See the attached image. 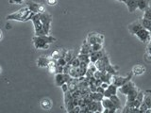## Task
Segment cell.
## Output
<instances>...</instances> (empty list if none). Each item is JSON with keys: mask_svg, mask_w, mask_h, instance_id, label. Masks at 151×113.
<instances>
[{"mask_svg": "<svg viewBox=\"0 0 151 113\" xmlns=\"http://www.w3.org/2000/svg\"><path fill=\"white\" fill-rule=\"evenodd\" d=\"M141 24H142V26H143L144 28H145V29L148 30V28L150 27L151 26V20H148V19H145V18H143L140 20Z\"/></svg>", "mask_w": 151, "mask_h": 113, "instance_id": "f1b7e54d", "label": "cell"}, {"mask_svg": "<svg viewBox=\"0 0 151 113\" xmlns=\"http://www.w3.org/2000/svg\"><path fill=\"white\" fill-rule=\"evenodd\" d=\"M136 99H137L138 101H140V102H143V100H144V92L139 91L138 94H137Z\"/></svg>", "mask_w": 151, "mask_h": 113, "instance_id": "d590c367", "label": "cell"}, {"mask_svg": "<svg viewBox=\"0 0 151 113\" xmlns=\"http://www.w3.org/2000/svg\"><path fill=\"white\" fill-rule=\"evenodd\" d=\"M73 95L72 92H69V89L67 92H64V105L66 107V110L68 112H71V110L74 108V103H73Z\"/></svg>", "mask_w": 151, "mask_h": 113, "instance_id": "30bf717a", "label": "cell"}, {"mask_svg": "<svg viewBox=\"0 0 151 113\" xmlns=\"http://www.w3.org/2000/svg\"><path fill=\"white\" fill-rule=\"evenodd\" d=\"M117 92H118V87H117V86H115L114 84L111 83V84L108 86V88L105 89V92H104L103 95H104V97L110 98L111 96L115 95V94H117Z\"/></svg>", "mask_w": 151, "mask_h": 113, "instance_id": "4fadbf2b", "label": "cell"}, {"mask_svg": "<svg viewBox=\"0 0 151 113\" xmlns=\"http://www.w3.org/2000/svg\"><path fill=\"white\" fill-rule=\"evenodd\" d=\"M50 59H51V58H47L45 56H41L40 58L37 59V65L39 66V67L45 68L48 66Z\"/></svg>", "mask_w": 151, "mask_h": 113, "instance_id": "2e32d148", "label": "cell"}, {"mask_svg": "<svg viewBox=\"0 0 151 113\" xmlns=\"http://www.w3.org/2000/svg\"><path fill=\"white\" fill-rule=\"evenodd\" d=\"M110 99L111 100L112 104H113V107H114L116 109H122V107H121V101L119 97H118L116 94L115 95H112L110 97Z\"/></svg>", "mask_w": 151, "mask_h": 113, "instance_id": "44dd1931", "label": "cell"}, {"mask_svg": "<svg viewBox=\"0 0 151 113\" xmlns=\"http://www.w3.org/2000/svg\"><path fill=\"white\" fill-rule=\"evenodd\" d=\"M31 22L33 23V26H34V34L35 36H42L45 35L44 28H42V25L41 22L40 16L38 13H34V15L31 18Z\"/></svg>", "mask_w": 151, "mask_h": 113, "instance_id": "277c9868", "label": "cell"}, {"mask_svg": "<svg viewBox=\"0 0 151 113\" xmlns=\"http://www.w3.org/2000/svg\"><path fill=\"white\" fill-rule=\"evenodd\" d=\"M70 78H71V77L68 74H64V73L56 74V75H55V84H56V86L57 87H61L64 83H67Z\"/></svg>", "mask_w": 151, "mask_h": 113, "instance_id": "ba28073f", "label": "cell"}, {"mask_svg": "<svg viewBox=\"0 0 151 113\" xmlns=\"http://www.w3.org/2000/svg\"><path fill=\"white\" fill-rule=\"evenodd\" d=\"M148 31L150 32V34H151V26H150V27L148 28Z\"/></svg>", "mask_w": 151, "mask_h": 113, "instance_id": "f6af8a7d", "label": "cell"}, {"mask_svg": "<svg viewBox=\"0 0 151 113\" xmlns=\"http://www.w3.org/2000/svg\"><path fill=\"white\" fill-rule=\"evenodd\" d=\"M89 97L92 99L93 101H102V99L104 98V95L102 93H99L97 92H91L90 93Z\"/></svg>", "mask_w": 151, "mask_h": 113, "instance_id": "d4e9b609", "label": "cell"}, {"mask_svg": "<svg viewBox=\"0 0 151 113\" xmlns=\"http://www.w3.org/2000/svg\"><path fill=\"white\" fill-rule=\"evenodd\" d=\"M59 73H63V66L57 65V74H59Z\"/></svg>", "mask_w": 151, "mask_h": 113, "instance_id": "74e56055", "label": "cell"}, {"mask_svg": "<svg viewBox=\"0 0 151 113\" xmlns=\"http://www.w3.org/2000/svg\"><path fill=\"white\" fill-rule=\"evenodd\" d=\"M64 58L66 59V61H67V63L70 64L71 63V61H72L76 56L73 53V51H71V50H66L65 52V55H64Z\"/></svg>", "mask_w": 151, "mask_h": 113, "instance_id": "4316f807", "label": "cell"}, {"mask_svg": "<svg viewBox=\"0 0 151 113\" xmlns=\"http://www.w3.org/2000/svg\"><path fill=\"white\" fill-rule=\"evenodd\" d=\"M25 0H9L11 4H22Z\"/></svg>", "mask_w": 151, "mask_h": 113, "instance_id": "8d00e7d4", "label": "cell"}, {"mask_svg": "<svg viewBox=\"0 0 151 113\" xmlns=\"http://www.w3.org/2000/svg\"><path fill=\"white\" fill-rule=\"evenodd\" d=\"M57 64H58V65H61V66H63V67H64V66L67 64V61H66L64 56H60V59H57Z\"/></svg>", "mask_w": 151, "mask_h": 113, "instance_id": "836d02e7", "label": "cell"}, {"mask_svg": "<svg viewBox=\"0 0 151 113\" xmlns=\"http://www.w3.org/2000/svg\"><path fill=\"white\" fill-rule=\"evenodd\" d=\"M148 109V107L146 106V104L143 101L141 103V105H140V107H139V110H140V113H145V111Z\"/></svg>", "mask_w": 151, "mask_h": 113, "instance_id": "d6a6232c", "label": "cell"}, {"mask_svg": "<svg viewBox=\"0 0 151 113\" xmlns=\"http://www.w3.org/2000/svg\"><path fill=\"white\" fill-rule=\"evenodd\" d=\"M78 58L79 59L80 61H83V62H86V63H90L91 60H90V56L89 54H82V53H79Z\"/></svg>", "mask_w": 151, "mask_h": 113, "instance_id": "83f0119b", "label": "cell"}, {"mask_svg": "<svg viewBox=\"0 0 151 113\" xmlns=\"http://www.w3.org/2000/svg\"><path fill=\"white\" fill-rule=\"evenodd\" d=\"M127 8L129 9L130 13H133L137 9H138V4H137V0H127L126 3Z\"/></svg>", "mask_w": 151, "mask_h": 113, "instance_id": "e0dca14e", "label": "cell"}, {"mask_svg": "<svg viewBox=\"0 0 151 113\" xmlns=\"http://www.w3.org/2000/svg\"><path fill=\"white\" fill-rule=\"evenodd\" d=\"M2 37H3V32H2L1 29H0V41L2 40Z\"/></svg>", "mask_w": 151, "mask_h": 113, "instance_id": "7bdbcfd3", "label": "cell"}, {"mask_svg": "<svg viewBox=\"0 0 151 113\" xmlns=\"http://www.w3.org/2000/svg\"><path fill=\"white\" fill-rule=\"evenodd\" d=\"M146 106L148 107V108H151V91L147 89L144 92V100H143Z\"/></svg>", "mask_w": 151, "mask_h": 113, "instance_id": "7402d4cb", "label": "cell"}, {"mask_svg": "<svg viewBox=\"0 0 151 113\" xmlns=\"http://www.w3.org/2000/svg\"><path fill=\"white\" fill-rule=\"evenodd\" d=\"M135 35L142 42H149V41L151 39L150 32L144 27H142L138 32H136Z\"/></svg>", "mask_w": 151, "mask_h": 113, "instance_id": "9c48e42d", "label": "cell"}, {"mask_svg": "<svg viewBox=\"0 0 151 113\" xmlns=\"http://www.w3.org/2000/svg\"><path fill=\"white\" fill-rule=\"evenodd\" d=\"M87 42L89 44H102L104 41V36L102 34H99V33H89V35L86 39Z\"/></svg>", "mask_w": 151, "mask_h": 113, "instance_id": "52a82bcc", "label": "cell"}, {"mask_svg": "<svg viewBox=\"0 0 151 113\" xmlns=\"http://www.w3.org/2000/svg\"><path fill=\"white\" fill-rule=\"evenodd\" d=\"M96 92H99V93H104V92H105V89H103L101 86H98L97 88H96Z\"/></svg>", "mask_w": 151, "mask_h": 113, "instance_id": "f35d334b", "label": "cell"}, {"mask_svg": "<svg viewBox=\"0 0 151 113\" xmlns=\"http://www.w3.org/2000/svg\"><path fill=\"white\" fill-rule=\"evenodd\" d=\"M102 46H103L102 44H98V42H96V44H93L91 45V50L92 51H99V50H102Z\"/></svg>", "mask_w": 151, "mask_h": 113, "instance_id": "4dcf8cb0", "label": "cell"}, {"mask_svg": "<svg viewBox=\"0 0 151 113\" xmlns=\"http://www.w3.org/2000/svg\"><path fill=\"white\" fill-rule=\"evenodd\" d=\"M70 64L72 65L73 67H75V68H78L79 65H80V60H79V59L77 56V58H75L72 61H71Z\"/></svg>", "mask_w": 151, "mask_h": 113, "instance_id": "1f68e13d", "label": "cell"}, {"mask_svg": "<svg viewBox=\"0 0 151 113\" xmlns=\"http://www.w3.org/2000/svg\"><path fill=\"white\" fill-rule=\"evenodd\" d=\"M139 91L137 87H134L131 91L127 94V102H131V101H134L136 97H137V94H138Z\"/></svg>", "mask_w": 151, "mask_h": 113, "instance_id": "d6986e66", "label": "cell"}, {"mask_svg": "<svg viewBox=\"0 0 151 113\" xmlns=\"http://www.w3.org/2000/svg\"><path fill=\"white\" fill-rule=\"evenodd\" d=\"M27 7L33 13H42V12L46 11L45 7L44 6V5L40 4V3H36V2L29 1V2L27 3Z\"/></svg>", "mask_w": 151, "mask_h": 113, "instance_id": "8992f818", "label": "cell"}, {"mask_svg": "<svg viewBox=\"0 0 151 113\" xmlns=\"http://www.w3.org/2000/svg\"><path fill=\"white\" fill-rule=\"evenodd\" d=\"M92 52L91 50V44H89L87 41H85L83 42V44L81 46V48H80V52L79 53H82V54H90Z\"/></svg>", "mask_w": 151, "mask_h": 113, "instance_id": "603a6c76", "label": "cell"}, {"mask_svg": "<svg viewBox=\"0 0 151 113\" xmlns=\"http://www.w3.org/2000/svg\"><path fill=\"white\" fill-rule=\"evenodd\" d=\"M145 68L142 65L134 66V67L132 68V71H131V73L134 75H141V74H145Z\"/></svg>", "mask_w": 151, "mask_h": 113, "instance_id": "ffe728a7", "label": "cell"}, {"mask_svg": "<svg viewBox=\"0 0 151 113\" xmlns=\"http://www.w3.org/2000/svg\"><path fill=\"white\" fill-rule=\"evenodd\" d=\"M117 1H119V2H122V3H126V1H127V0H117Z\"/></svg>", "mask_w": 151, "mask_h": 113, "instance_id": "ee69618b", "label": "cell"}, {"mask_svg": "<svg viewBox=\"0 0 151 113\" xmlns=\"http://www.w3.org/2000/svg\"><path fill=\"white\" fill-rule=\"evenodd\" d=\"M46 1L50 5V6H54V5H56L57 0H46Z\"/></svg>", "mask_w": 151, "mask_h": 113, "instance_id": "ab89813d", "label": "cell"}, {"mask_svg": "<svg viewBox=\"0 0 151 113\" xmlns=\"http://www.w3.org/2000/svg\"><path fill=\"white\" fill-rule=\"evenodd\" d=\"M101 104L104 108H111V107H113V104L111 102V100L110 98H107V97H104L101 101Z\"/></svg>", "mask_w": 151, "mask_h": 113, "instance_id": "484cf974", "label": "cell"}, {"mask_svg": "<svg viewBox=\"0 0 151 113\" xmlns=\"http://www.w3.org/2000/svg\"><path fill=\"white\" fill-rule=\"evenodd\" d=\"M132 75H133V74H132L131 72L127 75H126V77H119V75L115 74V75H113V77H112L111 83L114 84L115 86H117L118 88H119V87L123 86L124 84H126L127 82H129V80H131Z\"/></svg>", "mask_w": 151, "mask_h": 113, "instance_id": "5b68a950", "label": "cell"}, {"mask_svg": "<svg viewBox=\"0 0 151 113\" xmlns=\"http://www.w3.org/2000/svg\"><path fill=\"white\" fill-rule=\"evenodd\" d=\"M117 109L115 107H111V108H104V110L102 111L103 113H115Z\"/></svg>", "mask_w": 151, "mask_h": 113, "instance_id": "e575fe53", "label": "cell"}, {"mask_svg": "<svg viewBox=\"0 0 151 113\" xmlns=\"http://www.w3.org/2000/svg\"><path fill=\"white\" fill-rule=\"evenodd\" d=\"M90 112H102L104 107L101 104V101H92L88 105Z\"/></svg>", "mask_w": 151, "mask_h": 113, "instance_id": "8fae6325", "label": "cell"}, {"mask_svg": "<svg viewBox=\"0 0 151 113\" xmlns=\"http://www.w3.org/2000/svg\"><path fill=\"white\" fill-rule=\"evenodd\" d=\"M89 56H90V60H91V62L96 63L99 59H101L102 56H104V53H103L102 50H99V51H92L91 53L89 54Z\"/></svg>", "mask_w": 151, "mask_h": 113, "instance_id": "5bb4252c", "label": "cell"}, {"mask_svg": "<svg viewBox=\"0 0 151 113\" xmlns=\"http://www.w3.org/2000/svg\"><path fill=\"white\" fill-rule=\"evenodd\" d=\"M143 18L151 20V6H148L144 11V16H143Z\"/></svg>", "mask_w": 151, "mask_h": 113, "instance_id": "f546056e", "label": "cell"}, {"mask_svg": "<svg viewBox=\"0 0 151 113\" xmlns=\"http://www.w3.org/2000/svg\"><path fill=\"white\" fill-rule=\"evenodd\" d=\"M33 44L36 49L46 50L49 48V45L56 41V38L51 35H42L33 37Z\"/></svg>", "mask_w": 151, "mask_h": 113, "instance_id": "6da1fadb", "label": "cell"}, {"mask_svg": "<svg viewBox=\"0 0 151 113\" xmlns=\"http://www.w3.org/2000/svg\"><path fill=\"white\" fill-rule=\"evenodd\" d=\"M38 14H39V16H40L42 25V28H44V31H45V34L48 35L50 33V29H51L52 20H53L51 14L47 13L46 11L42 12V13H38Z\"/></svg>", "mask_w": 151, "mask_h": 113, "instance_id": "3957f363", "label": "cell"}, {"mask_svg": "<svg viewBox=\"0 0 151 113\" xmlns=\"http://www.w3.org/2000/svg\"><path fill=\"white\" fill-rule=\"evenodd\" d=\"M142 27H143V26H142L141 22L140 21H136V22L131 23L130 25L129 26V31L131 33V34L135 35L136 32H138Z\"/></svg>", "mask_w": 151, "mask_h": 113, "instance_id": "9a60e30c", "label": "cell"}, {"mask_svg": "<svg viewBox=\"0 0 151 113\" xmlns=\"http://www.w3.org/2000/svg\"><path fill=\"white\" fill-rule=\"evenodd\" d=\"M34 15V13L30 11L27 7H24L20 9L16 12L11 13L9 15L7 16V20H14L19 22H27L31 20L32 16Z\"/></svg>", "mask_w": 151, "mask_h": 113, "instance_id": "7a4b0ae2", "label": "cell"}, {"mask_svg": "<svg viewBox=\"0 0 151 113\" xmlns=\"http://www.w3.org/2000/svg\"><path fill=\"white\" fill-rule=\"evenodd\" d=\"M146 53L151 56V45L150 44H148L147 47H146Z\"/></svg>", "mask_w": 151, "mask_h": 113, "instance_id": "b9f144b4", "label": "cell"}, {"mask_svg": "<svg viewBox=\"0 0 151 113\" xmlns=\"http://www.w3.org/2000/svg\"><path fill=\"white\" fill-rule=\"evenodd\" d=\"M52 106H53V104H52V101L50 100L49 98H44L41 101V107L42 108V109H45V110L51 109Z\"/></svg>", "mask_w": 151, "mask_h": 113, "instance_id": "ac0fdd59", "label": "cell"}, {"mask_svg": "<svg viewBox=\"0 0 151 113\" xmlns=\"http://www.w3.org/2000/svg\"><path fill=\"white\" fill-rule=\"evenodd\" d=\"M0 73H1V67H0Z\"/></svg>", "mask_w": 151, "mask_h": 113, "instance_id": "bcb514c9", "label": "cell"}, {"mask_svg": "<svg viewBox=\"0 0 151 113\" xmlns=\"http://www.w3.org/2000/svg\"><path fill=\"white\" fill-rule=\"evenodd\" d=\"M134 87H136L135 84L132 82L131 80H129V82H127L126 84L123 85V86L118 88V92H120L122 94H124V95H127V94L129 93Z\"/></svg>", "mask_w": 151, "mask_h": 113, "instance_id": "7c38bea8", "label": "cell"}, {"mask_svg": "<svg viewBox=\"0 0 151 113\" xmlns=\"http://www.w3.org/2000/svg\"><path fill=\"white\" fill-rule=\"evenodd\" d=\"M109 85H110V84H109V83H107V82H102V83H101V85H100V86H101V87H102L103 89H106L108 88V86H109Z\"/></svg>", "mask_w": 151, "mask_h": 113, "instance_id": "60d3db41", "label": "cell"}, {"mask_svg": "<svg viewBox=\"0 0 151 113\" xmlns=\"http://www.w3.org/2000/svg\"><path fill=\"white\" fill-rule=\"evenodd\" d=\"M137 4H138V9L140 11H144L149 6V0H137Z\"/></svg>", "mask_w": 151, "mask_h": 113, "instance_id": "cb8c5ba5", "label": "cell"}]
</instances>
